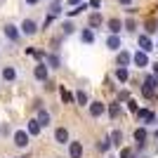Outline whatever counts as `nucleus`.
Here are the masks:
<instances>
[{
  "instance_id": "1",
  "label": "nucleus",
  "mask_w": 158,
  "mask_h": 158,
  "mask_svg": "<svg viewBox=\"0 0 158 158\" xmlns=\"http://www.w3.org/2000/svg\"><path fill=\"white\" fill-rule=\"evenodd\" d=\"M156 90H158V78L151 73V76H146V78H144L142 92H144V97H153V94H156Z\"/></svg>"
},
{
  "instance_id": "2",
  "label": "nucleus",
  "mask_w": 158,
  "mask_h": 158,
  "mask_svg": "<svg viewBox=\"0 0 158 158\" xmlns=\"http://www.w3.org/2000/svg\"><path fill=\"white\" fill-rule=\"evenodd\" d=\"M33 76H35V80H40V83H45V80H50V66H47L45 61H40V64H35V69H33Z\"/></svg>"
},
{
  "instance_id": "3",
  "label": "nucleus",
  "mask_w": 158,
  "mask_h": 158,
  "mask_svg": "<svg viewBox=\"0 0 158 158\" xmlns=\"http://www.w3.org/2000/svg\"><path fill=\"white\" fill-rule=\"evenodd\" d=\"M28 137H31V132H28V130H17V132H14V144L19 146V149H26V146H28Z\"/></svg>"
},
{
  "instance_id": "4",
  "label": "nucleus",
  "mask_w": 158,
  "mask_h": 158,
  "mask_svg": "<svg viewBox=\"0 0 158 158\" xmlns=\"http://www.w3.org/2000/svg\"><path fill=\"white\" fill-rule=\"evenodd\" d=\"M106 47L113 50V52H120V50H123V40H120L118 33H111V35L106 38Z\"/></svg>"
},
{
  "instance_id": "5",
  "label": "nucleus",
  "mask_w": 158,
  "mask_h": 158,
  "mask_svg": "<svg viewBox=\"0 0 158 158\" xmlns=\"http://www.w3.org/2000/svg\"><path fill=\"white\" fill-rule=\"evenodd\" d=\"M132 61H135V66H139V69L149 66V52H144V50H137V52L132 54Z\"/></svg>"
},
{
  "instance_id": "6",
  "label": "nucleus",
  "mask_w": 158,
  "mask_h": 158,
  "mask_svg": "<svg viewBox=\"0 0 158 158\" xmlns=\"http://www.w3.org/2000/svg\"><path fill=\"white\" fill-rule=\"evenodd\" d=\"M90 116H92V118H99V116H104L106 113V104L104 102H90Z\"/></svg>"
},
{
  "instance_id": "7",
  "label": "nucleus",
  "mask_w": 158,
  "mask_h": 158,
  "mask_svg": "<svg viewBox=\"0 0 158 158\" xmlns=\"http://www.w3.org/2000/svg\"><path fill=\"white\" fill-rule=\"evenodd\" d=\"M19 28H21V33H24V35H35V33H38V24H35L33 19H24Z\"/></svg>"
},
{
  "instance_id": "8",
  "label": "nucleus",
  "mask_w": 158,
  "mask_h": 158,
  "mask_svg": "<svg viewBox=\"0 0 158 158\" xmlns=\"http://www.w3.org/2000/svg\"><path fill=\"white\" fill-rule=\"evenodd\" d=\"M137 43H139V50H144V52H151L153 50V43H151V38H149V33H139Z\"/></svg>"
},
{
  "instance_id": "9",
  "label": "nucleus",
  "mask_w": 158,
  "mask_h": 158,
  "mask_svg": "<svg viewBox=\"0 0 158 158\" xmlns=\"http://www.w3.org/2000/svg\"><path fill=\"white\" fill-rule=\"evenodd\" d=\"M69 156L83 158V142H69Z\"/></svg>"
},
{
  "instance_id": "10",
  "label": "nucleus",
  "mask_w": 158,
  "mask_h": 158,
  "mask_svg": "<svg viewBox=\"0 0 158 158\" xmlns=\"http://www.w3.org/2000/svg\"><path fill=\"white\" fill-rule=\"evenodd\" d=\"M54 142L57 144H69V130L66 127H57L54 130Z\"/></svg>"
},
{
  "instance_id": "11",
  "label": "nucleus",
  "mask_w": 158,
  "mask_h": 158,
  "mask_svg": "<svg viewBox=\"0 0 158 158\" xmlns=\"http://www.w3.org/2000/svg\"><path fill=\"white\" fill-rule=\"evenodd\" d=\"M146 137H149L146 127H137V130H135V142H137V146H139V149H142V146L146 144Z\"/></svg>"
},
{
  "instance_id": "12",
  "label": "nucleus",
  "mask_w": 158,
  "mask_h": 158,
  "mask_svg": "<svg viewBox=\"0 0 158 158\" xmlns=\"http://www.w3.org/2000/svg\"><path fill=\"white\" fill-rule=\"evenodd\" d=\"M19 33H21V28H17L14 24H7V26H5V35L12 40V43H17V40H19Z\"/></svg>"
},
{
  "instance_id": "13",
  "label": "nucleus",
  "mask_w": 158,
  "mask_h": 158,
  "mask_svg": "<svg viewBox=\"0 0 158 158\" xmlns=\"http://www.w3.org/2000/svg\"><path fill=\"white\" fill-rule=\"evenodd\" d=\"M26 130L31 132V135H40V130H43V125H40V120L38 118H31L26 123Z\"/></svg>"
},
{
  "instance_id": "14",
  "label": "nucleus",
  "mask_w": 158,
  "mask_h": 158,
  "mask_svg": "<svg viewBox=\"0 0 158 158\" xmlns=\"http://www.w3.org/2000/svg\"><path fill=\"white\" fill-rule=\"evenodd\" d=\"M116 61H118V66H127V64L132 61V54L127 52V50H120L118 57H116Z\"/></svg>"
},
{
  "instance_id": "15",
  "label": "nucleus",
  "mask_w": 158,
  "mask_h": 158,
  "mask_svg": "<svg viewBox=\"0 0 158 158\" xmlns=\"http://www.w3.org/2000/svg\"><path fill=\"white\" fill-rule=\"evenodd\" d=\"M137 118L144 120V123H153V120H156V116H153L149 109H139V111H137Z\"/></svg>"
},
{
  "instance_id": "16",
  "label": "nucleus",
  "mask_w": 158,
  "mask_h": 158,
  "mask_svg": "<svg viewBox=\"0 0 158 158\" xmlns=\"http://www.w3.org/2000/svg\"><path fill=\"white\" fill-rule=\"evenodd\" d=\"M80 40L87 43V45H92V43H94V31H92V28H83V31H80Z\"/></svg>"
},
{
  "instance_id": "17",
  "label": "nucleus",
  "mask_w": 158,
  "mask_h": 158,
  "mask_svg": "<svg viewBox=\"0 0 158 158\" xmlns=\"http://www.w3.org/2000/svg\"><path fill=\"white\" fill-rule=\"evenodd\" d=\"M106 28H109V33H120V28H123V21H120V19H109Z\"/></svg>"
},
{
  "instance_id": "18",
  "label": "nucleus",
  "mask_w": 158,
  "mask_h": 158,
  "mask_svg": "<svg viewBox=\"0 0 158 158\" xmlns=\"http://www.w3.org/2000/svg\"><path fill=\"white\" fill-rule=\"evenodd\" d=\"M111 144H113V142H111V137H104V139H102V142H97V151L106 153V151H109V149H111Z\"/></svg>"
},
{
  "instance_id": "19",
  "label": "nucleus",
  "mask_w": 158,
  "mask_h": 158,
  "mask_svg": "<svg viewBox=\"0 0 158 158\" xmlns=\"http://www.w3.org/2000/svg\"><path fill=\"white\" fill-rule=\"evenodd\" d=\"M116 78H118L120 83H125V80L130 78V73H127V66H118V69H116Z\"/></svg>"
},
{
  "instance_id": "20",
  "label": "nucleus",
  "mask_w": 158,
  "mask_h": 158,
  "mask_svg": "<svg viewBox=\"0 0 158 158\" xmlns=\"http://www.w3.org/2000/svg\"><path fill=\"white\" fill-rule=\"evenodd\" d=\"M38 120H40V125H43V127H47V125H50V113H47L45 109H38Z\"/></svg>"
},
{
  "instance_id": "21",
  "label": "nucleus",
  "mask_w": 158,
  "mask_h": 158,
  "mask_svg": "<svg viewBox=\"0 0 158 158\" xmlns=\"http://www.w3.org/2000/svg\"><path fill=\"white\" fill-rule=\"evenodd\" d=\"M17 78V71H14L12 66H5L2 69V80H14Z\"/></svg>"
},
{
  "instance_id": "22",
  "label": "nucleus",
  "mask_w": 158,
  "mask_h": 158,
  "mask_svg": "<svg viewBox=\"0 0 158 158\" xmlns=\"http://www.w3.org/2000/svg\"><path fill=\"white\" fill-rule=\"evenodd\" d=\"M97 26H102V14L92 12V14H90V28H97Z\"/></svg>"
},
{
  "instance_id": "23",
  "label": "nucleus",
  "mask_w": 158,
  "mask_h": 158,
  "mask_svg": "<svg viewBox=\"0 0 158 158\" xmlns=\"http://www.w3.org/2000/svg\"><path fill=\"white\" fill-rule=\"evenodd\" d=\"M111 142H113V146H120V144H123V132H120V130H113L111 132Z\"/></svg>"
},
{
  "instance_id": "24",
  "label": "nucleus",
  "mask_w": 158,
  "mask_h": 158,
  "mask_svg": "<svg viewBox=\"0 0 158 158\" xmlns=\"http://www.w3.org/2000/svg\"><path fill=\"white\" fill-rule=\"evenodd\" d=\"M76 102H78L80 106H85V104H90V99H87V94L80 90V92H76Z\"/></svg>"
},
{
  "instance_id": "25",
  "label": "nucleus",
  "mask_w": 158,
  "mask_h": 158,
  "mask_svg": "<svg viewBox=\"0 0 158 158\" xmlns=\"http://www.w3.org/2000/svg\"><path fill=\"white\" fill-rule=\"evenodd\" d=\"M61 31H64V35H71V33L76 31V26H73L71 21H64V24H61Z\"/></svg>"
},
{
  "instance_id": "26",
  "label": "nucleus",
  "mask_w": 158,
  "mask_h": 158,
  "mask_svg": "<svg viewBox=\"0 0 158 158\" xmlns=\"http://www.w3.org/2000/svg\"><path fill=\"white\" fill-rule=\"evenodd\" d=\"M61 99H64L66 104H71L73 99H76V94H73V92H69V90H64V87H61Z\"/></svg>"
},
{
  "instance_id": "27",
  "label": "nucleus",
  "mask_w": 158,
  "mask_h": 158,
  "mask_svg": "<svg viewBox=\"0 0 158 158\" xmlns=\"http://www.w3.org/2000/svg\"><path fill=\"white\" fill-rule=\"evenodd\" d=\"M45 59H47V64L52 66V69H57V66H59V57H57V54H47Z\"/></svg>"
},
{
  "instance_id": "28",
  "label": "nucleus",
  "mask_w": 158,
  "mask_h": 158,
  "mask_svg": "<svg viewBox=\"0 0 158 158\" xmlns=\"http://www.w3.org/2000/svg\"><path fill=\"white\" fill-rule=\"evenodd\" d=\"M59 12H61V5H59V0H54L52 7H50V14H52V17H57Z\"/></svg>"
},
{
  "instance_id": "29",
  "label": "nucleus",
  "mask_w": 158,
  "mask_h": 158,
  "mask_svg": "<svg viewBox=\"0 0 158 158\" xmlns=\"http://www.w3.org/2000/svg\"><path fill=\"white\" fill-rule=\"evenodd\" d=\"M118 113H120V106L118 104H111V106H109V116H111V118H118Z\"/></svg>"
},
{
  "instance_id": "30",
  "label": "nucleus",
  "mask_w": 158,
  "mask_h": 158,
  "mask_svg": "<svg viewBox=\"0 0 158 158\" xmlns=\"http://www.w3.org/2000/svg\"><path fill=\"white\" fill-rule=\"evenodd\" d=\"M118 158H132V149H120V156Z\"/></svg>"
},
{
  "instance_id": "31",
  "label": "nucleus",
  "mask_w": 158,
  "mask_h": 158,
  "mask_svg": "<svg viewBox=\"0 0 158 158\" xmlns=\"http://www.w3.org/2000/svg\"><path fill=\"white\" fill-rule=\"evenodd\" d=\"M146 33H156V21H149V24H146Z\"/></svg>"
},
{
  "instance_id": "32",
  "label": "nucleus",
  "mask_w": 158,
  "mask_h": 158,
  "mask_svg": "<svg viewBox=\"0 0 158 158\" xmlns=\"http://www.w3.org/2000/svg\"><path fill=\"white\" fill-rule=\"evenodd\" d=\"M125 28H127V31H135V28H137V24H135L132 19H127V21H125Z\"/></svg>"
},
{
  "instance_id": "33",
  "label": "nucleus",
  "mask_w": 158,
  "mask_h": 158,
  "mask_svg": "<svg viewBox=\"0 0 158 158\" xmlns=\"http://www.w3.org/2000/svg\"><path fill=\"white\" fill-rule=\"evenodd\" d=\"M90 7H92V10H99V7H102V0H90Z\"/></svg>"
},
{
  "instance_id": "34",
  "label": "nucleus",
  "mask_w": 158,
  "mask_h": 158,
  "mask_svg": "<svg viewBox=\"0 0 158 158\" xmlns=\"http://www.w3.org/2000/svg\"><path fill=\"white\" fill-rule=\"evenodd\" d=\"M45 90H54V83H52V80H45Z\"/></svg>"
},
{
  "instance_id": "35",
  "label": "nucleus",
  "mask_w": 158,
  "mask_h": 158,
  "mask_svg": "<svg viewBox=\"0 0 158 158\" xmlns=\"http://www.w3.org/2000/svg\"><path fill=\"white\" fill-rule=\"evenodd\" d=\"M66 2H69V5H71V7H76V5H80L83 0H66Z\"/></svg>"
},
{
  "instance_id": "36",
  "label": "nucleus",
  "mask_w": 158,
  "mask_h": 158,
  "mask_svg": "<svg viewBox=\"0 0 158 158\" xmlns=\"http://www.w3.org/2000/svg\"><path fill=\"white\" fill-rule=\"evenodd\" d=\"M151 66H153V76L158 78V61H156V64H151Z\"/></svg>"
},
{
  "instance_id": "37",
  "label": "nucleus",
  "mask_w": 158,
  "mask_h": 158,
  "mask_svg": "<svg viewBox=\"0 0 158 158\" xmlns=\"http://www.w3.org/2000/svg\"><path fill=\"white\" fill-rule=\"evenodd\" d=\"M118 2H120V5H130L132 0H118Z\"/></svg>"
},
{
  "instance_id": "38",
  "label": "nucleus",
  "mask_w": 158,
  "mask_h": 158,
  "mask_svg": "<svg viewBox=\"0 0 158 158\" xmlns=\"http://www.w3.org/2000/svg\"><path fill=\"white\" fill-rule=\"evenodd\" d=\"M28 5H38V0H26Z\"/></svg>"
},
{
  "instance_id": "39",
  "label": "nucleus",
  "mask_w": 158,
  "mask_h": 158,
  "mask_svg": "<svg viewBox=\"0 0 158 158\" xmlns=\"http://www.w3.org/2000/svg\"><path fill=\"white\" fill-rule=\"evenodd\" d=\"M156 47H158V45H156Z\"/></svg>"
},
{
  "instance_id": "40",
  "label": "nucleus",
  "mask_w": 158,
  "mask_h": 158,
  "mask_svg": "<svg viewBox=\"0 0 158 158\" xmlns=\"http://www.w3.org/2000/svg\"><path fill=\"white\" fill-rule=\"evenodd\" d=\"M144 158H146V156H144Z\"/></svg>"
}]
</instances>
